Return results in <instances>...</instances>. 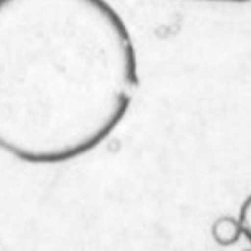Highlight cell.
<instances>
[{"label": "cell", "mask_w": 251, "mask_h": 251, "mask_svg": "<svg viewBox=\"0 0 251 251\" xmlns=\"http://www.w3.org/2000/svg\"><path fill=\"white\" fill-rule=\"evenodd\" d=\"M140 86L129 28L107 0H0V151L59 165L98 148Z\"/></svg>", "instance_id": "6da1fadb"}, {"label": "cell", "mask_w": 251, "mask_h": 251, "mask_svg": "<svg viewBox=\"0 0 251 251\" xmlns=\"http://www.w3.org/2000/svg\"><path fill=\"white\" fill-rule=\"evenodd\" d=\"M241 227L239 220L232 217H220L213 222L212 226V237L220 244V246H230L239 239Z\"/></svg>", "instance_id": "7a4b0ae2"}, {"label": "cell", "mask_w": 251, "mask_h": 251, "mask_svg": "<svg viewBox=\"0 0 251 251\" xmlns=\"http://www.w3.org/2000/svg\"><path fill=\"white\" fill-rule=\"evenodd\" d=\"M239 227H241V234L246 237L251 243V195L246 196V200L243 201L239 208Z\"/></svg>", "instance_id": "3957f363"}]
</instances>
